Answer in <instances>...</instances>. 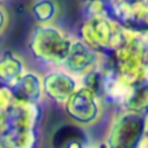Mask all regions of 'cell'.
<instances>
[{"instance_id":"1","label":"cell","mask_w":148,"mask_h":148,"mask_svg":"<svg viewBox=\"0 0 148 148\" xmlns=\"http://www.w3.org/2000/svg\"><path fill=\"white\" fill-rule=\"evenodd\" d=\"M42 110L36 103L13 99L0 113V144L3 148H35Z\"/></svg>"},{"instance_id":"2","label":"cell","mask_w":148,"mask_h":148,"mask_svg":"<svg viewBox=\"0 0 148 148\" xmlns=\"http://www.w3.org/2000/svg\"><path fill=\"white\" fill-rule=\"evenodd\" d=\"M73 36L53 23L36 25L29 36L27 48L31 56L44 65L60 68L66 59Z\"/></svg>"},{"instance_id":"3","label":"cell","mask_w":148,"mask_h":148,"mask_svg":"<svg viewBox=\"0 0 148 148\" xmlns=\"http://www.w3.org/2000/svg\"><path fill=\"white\" fill-rule=\"evenodd\" d=\"M148 114L120 109L105 131V148H142L146 143Z\"/></svg>"},{"instance_id":"4","label":"cell","mask_w":148,"mask_h":148,"mask_svg":"<svg viewBox=\"0 0 148 148\" xmlns=\"http://www.w3.org/2000/svg\"><path fill=\"white\" fill-rule=\"evenodd\" d=\"M123 30L125 27L112 16H92L83 18L78 27L77 38L94 49L107 55L123 43Z\"/></svg>"},{"instance_id":"5","label":"cell","mask_w":148,"mask_h":148,"mask_svg":"<svg viewBox=\"0 0 148 148\" xmlns=\"http://www.w3.org/2000/svg\"><path fill=\"white\" fill-rule=\"evenodd\" d=\"M68 120L83 127H91L99 122L104 113V100L91 90L79 84L62 104Z\"/></svg>"},{"instance_id":"6","label":"cell","mask_w":148,"mask_h":148,"mask_svg":"<svg viewBox=\"0 0 148 148\" xmlns=\"http://www.w3.org/2000/svg\"><path fill=\"white\" fill-rule=\"evenodd\" d=\"M105 55L94 49L79 38H73L66 59L61 64V69L73 74L77 78L87 74L91 70L101 68L104 64Z\"/></svg>"},{"instance_id":"7","label":"cell","mask_w":148,"mask_h":148,"mask_svg":"<svg viewBox=\"0 0 148 148\" xmlns=\"http://www.w3.org/2000/svg\"><path fill=\"white\" fill-rule=\"evenodd\" d=\"M81 84L79 78L65 72L61 68H53L42 75L43 95L48 100L62 105L73 91Z\"/></svg>"},{"instance_id":"8","label":"cell","mask_w":148,"mask_h":148,"mask_svg":"<svg viewBox=\"0 0 148 148\" xmlns=\"http://www.w3.org/2000/svg\"><path fill=\"white\" fill-rule=\"evenodd\" d=\"M52 148H103V142L96 143L87 133V127L75 123H64L52 135Z\"/></svg>"},{"instance_id":"9","label":"cell","mask_w":148,"mask_h":148,"mask_svg":"<svg viewBox=\"0 0 148 148\" xmlns=\"http://www.w3.org/2000/svg\"><path fill=\"white\" fill-rule=\"evenodd\" d=\"M13 92L16 99L25 100V101L40 104L43 95L42 86V77L35 72H23L17 81H14L10 86H8Z\"/></svg>"},{"instance_id":"10","label":"cell","mask_w":148,"mask_h":148,"mask_svg":"<svg viewBox=\"0 0 148 148\" xmlns=\"http://www.w3.org/2000/svg\"><path fill=\"white\" fill-rule=\"evenodd\" d=\"M25 72V62L16 52L5 49L0 55V82L10 86Z\"/></svg>"},{"instance_id":"11","label":"cell","mask_w":148,"mask_h":148,"mask_svg":"<svg viewBox=\"0 0 148 148\" xmlns=\"http://www.w3.org/2000/svg\"><path fill=\"white\" fill-rule=\"evenodd\" d=\"M30 13L39 25L53 23L60 13L59 3L56 0H33L30 4Z\"/></svg>"},{"instance_id":"12","label":"cell","mask_w":148,"mask_h":148,"mask_svg":"<svg viewBox=\"0 0 148 148\" xmlns=\"http://www.w3.org/2000/svg\"><path fill=\"white\" fill-rule=\"evenodd\" d=\"M121 109L148 114V81L135 84Z\"/></svg>"},{"instance_id":"13","label":"cell","mask_w":148,"mask_h":148,"mask_svg":"<svg viewBox=\"0 0 148 148\" xmlns=\"http://www.w3.org/2000/svg\"><path fill=\"white\" fill-rule=\"evenodd\" d=\"M8 22H9V16H8L7 9L3 5H0V35L8 27Z\"/></svg>"},{"instance_id":"14","label":"cell","mask_w":148,"mask_h":148,"mask_svg":"<svg viewBox=\"0 0 148 148\" xmlns=\"http://www.w3.org/2000/svg\"><path fill=\"white\" fill-rule=\"evenodd\" d=\"M81 1V5H84V4H87V3H90V1H94V0H79Z\"/></svg>"},{"instance_id":"15","label":"cell","mask_w":148,"mask_h":148,"mask_svg":"<svg viewBox=\"0 0 148 148\" xmlns=\"http://www.w3.org/2000/svg\"><path fill=\"white\" fill-rule=\"evenodd\" d=\"M142 148H148V140L146 142V143H144L143 144V147H142Z\"/></svg>"}]
</instances>
